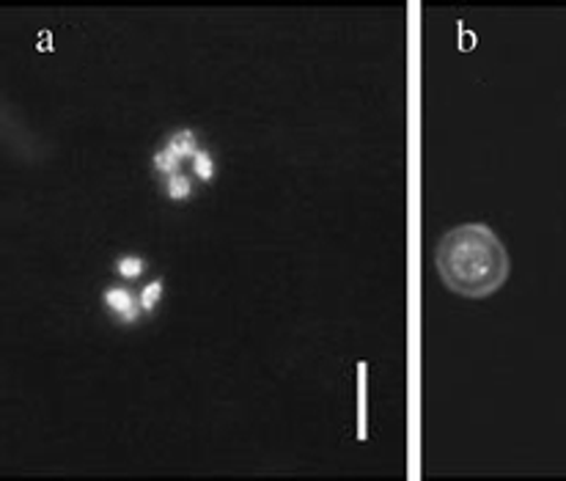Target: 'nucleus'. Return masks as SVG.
I'll list each match as a JSON object with an SVG mask.
<instances>
[{
  "label": "nucleus",
  "mask_w": 566,
  "mask_h": 481,
  "mask_svg": "<svg viewBox=\"0 0 566 481\" xmlns=\"http://www.w3.org/2000/svg\"><path fill=\"white\" fill-rule=\"evenodd\" d=\"M192 171H196V177L203 179V182H212L214 179L212 157H209L207 151H198V155L192 157Z\"/></svg>",
  "instance_id": "7"
},
{
  "label": "nucleus",
  "mask_w": 566,
  "mask_h": 481,
  "mask_svg": "<svg viewBox=\"0 0 566 481\" xmlns=\"http://www.w3.org/2000/svg\"><path fill=\"white\" fill-rule=\"evenodd\" d=\"M438 275L462 297H490L509 279V253L486 223L451 229L434 251Z\"/></svg>",
  "instance_id": "1"
},
{
  "label": "nucleus",
  "mask_w": 566,
  "mask_h": 481,
  "mask_svg": "<svg viewBox=\"0 0 566 481\" xmlns=\"http://www.w3.org/2000/svg\"><path fill=\"white\" fill-rule=\"evenodd\" d=\"M116 273L122 275V279L135 281L146 273V262L140 257H124L116 262Z\"/></svg>",
  "instance_id": "4"
},
{
  "label": "nucleus",
  "mask_w": 566,
  "mask_h": 481,
  "mask_svg": "<svg viewBox=\"0 0 566 481\" xmlns=\"http://www.w3.org/2000/svg\"><path fill=\"white\" fill-rule=\"evenodd\" d=\"M179 166H182V160H179V157L174 155V151L168 149V146H166V149H160V151H157V155H155V168H157V171H160V174H166V177H171V174H177Z\"/></svg>",
  "instance_id": "6"
},
{
  "label": "nucleus",
  "mask_w": 566,
  "mask_h": 481,
  "mask_svg": "<svg viewBox=\"0 0 566 481\" xmlns=\"http://www.w3.org/2000/svg\"><path fill=\"white\" fill-rule=\"evenodd\" d=\"M190 192H192L190 177H185L182 171H177L168 177V196H171L174 201H185V198H190Z\"/></svg>",
  "instance_id": "5"
},
{
  "label": "nucleus",
  "mask_w": 566,
  "mask_h": 481,
  "mask_svg": "<svg viewBox=\"0 0 566 481\" xmlns=\"http://www.w3.org/2000/svg\"><path fill=\"white\" fill-rule=\"evenodd\" d=\"M168 149H171L174 155H177L182 163L192 160V157L198 155L196 135H192L190 129H179V133H174V138L168 140Z\"/></svg>",
  "instance_id": "3"
},
{
  "label": "nucleus",
  "mask_w": 566,
  "mask_h": 481,
  "mask_svg": "<svg viewBox=\"0 0 566 481\" xmlns=\"http://www.w3.org/2000/svg\"><path fill=\"white\" fill-rule=\"evenodd\" d=\"M105 305L111 309L113 316H118L122 322H135L140 316V300H135V294L124 286H111L105 289Z\"/></svg>",
  "instance_id": "2"
},
{
  "label": "nucleus",
  "mask_w": 566,
  "mask_h": 481,
  "mask_svg": "<svg viewBox=\"0 0 566 481\" xmlns=\"http://www.w3.org/2000/svg\"><path fill=\"white\" fill-rule=\"evenodd\" d=\"M163 297V281H151L149 286L144 289V292H140V309H144V314H151V311H155V305H157V300Z\"/></svg>",
  "instance_id": "8"
}]
</instances>
